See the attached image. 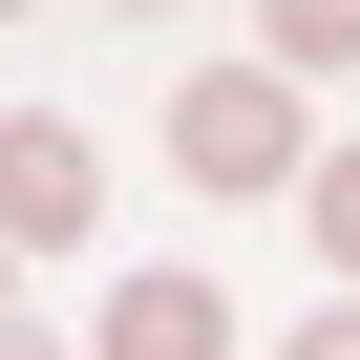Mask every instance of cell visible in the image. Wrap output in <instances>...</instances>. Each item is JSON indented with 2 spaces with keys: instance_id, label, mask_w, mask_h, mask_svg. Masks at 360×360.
I'll use <instances>...</instances> for the list:
<instances>
[{
  "instance_id": "cell-1",
  "label": "cell",
  "mask_w": 360,
  "mask_h": 360,
  "mask_svg": "<svg viewBox=\"0 0 360 360\" xmlns=\"http://www.w3.org/2000/svg\"><path fill=\"white\" fill-rule=\"evenodd\" d=\"M169 169H191V191H318L297 85L276 64H191V85H169Z\"/></svg>"
},
{
  "instance_id": "cell-2",
  "label": "cell",
  "mask_w": 360,
  "mask_h": 360,
  "mask_svg": "<svg viewBox=\"0 0 360 360\" xmlns=\"http://www.w3.org/2000/svg\"><path fill=\"white\" fill-rule=\"evenodd\" d=\"M85 212H106V169H85V127H0V233H22V255H85Z\"/></svg>"
},
{
  "instance_id": "cell-3",
  "label": "cell",
  "mask_w": 360,
  "mask_h": 360,
  "mask_svg": "<svg viewBox=\"0 0 360 360\" xmlns=\"http://www.w3.org/2000/svg\"><path fill=\"white\" fill-rule=\"evenodd\" d=\"M106 360H233V297L212 276H127L106 297Z\"/></svg>"
},
{
  "instance_id": "cell-4",
  "label": "cell",
  "mask_w": 360,
  "mask_h": 360,
  "mask_svg": "<svg viewBox=\"0 0 360 360\" xmlns=\"http://www.w3.org/2000/svg\"><path fill=\"white\" fill-rule=\"evenodd\" d=\"M255 64H276V85H339V64H360V0H297V22H276Z\"/></svg>"
},
{
  "instance_id": "cell-5",
  "label": "cell",
  "mask_w": 360,
  "mask_h": 360,
  "mask_svg": "<svg viewBox=\"0 0 360 360\" xmlns=\"http://www.w3.org/2000/svg\"><path fill=\"white\" fill-rule=\"evenodd\" d=\"M297 212H318V255H339V297H360V148H318V191H297Z\"/></svg>"
},
{
  "instance_id": "cell-6",
  "label": "cell",
  "mask_w": 360,
  "mask_h": 360,
  "mask_svg": "<svg viewBox=\"0 0 360 360\" xmlns=\"http://www.w3.org/2000/svg\"><path fill=\"white\" fill-rule=\"evenodd\" d=\"M276 360H360V297H318V318H297V339H276Z\"/></svg>"
},
{
  "instance_id": "cell-7",
  "label": "cell",
  "mask_w": 360,
  "mask_h": 360,
  "mask_svg": "<svg viewBox=\"0 0 360 360\" xmlns=\"http://www.w3.org/2000/svg\"><path fill=\"white\" fill-rule=\"evenodd\" d=\"M0 360H64V339H43V318H22V339H0Z\"/></svg>"
}]
</instances>
